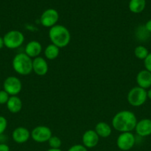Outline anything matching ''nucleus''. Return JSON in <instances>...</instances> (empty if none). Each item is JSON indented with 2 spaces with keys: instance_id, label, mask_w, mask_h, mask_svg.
I'll return each mask as SVG.
<instances>
[{
  "instance_id": "4468645a",
  "label": "nucleus",
  "mask_w": 151,
  "mask_h": 151,
  "mask_svg": "<svg viewBox=\"0 0 151 151\" xmlns=\"http://www.w3.org/2000/svg\"><path fill=\"white\" fill-rule=\"evenodd\" d=\"M136 82L138 86L144 89L151 88V72L146 69L141 70L136 75Z\"/></svg>"
},
{
  "instance_id": "dca6fc26",
  "label": "nucleus",
  "mask_w": 151,
  "mask_h": 151,
  "mask_svg": "<svg viewBox=\"0 0 151 151\" xmlns=\"http://www.w3.org/2000/svg\"><path fill=\"white\" fill-rule=\"evenodd\" d=\"M7 109L12 114H17L22 109V101L18 96H10L6 103Z\"/></svg>"
},
{
  "instance_id": "f257e3e1",
  "label": "nucleus",
  "mask_w": 151,
  "mask_h": 151,
  "mask_svg": "<svg viewBox=\"0 0 151 151\" xmlns=\"http://www.w3.org/2000/svg\"><path fill=\"white\" fill-rule=\"evenodd\" d=\"M137 118L130 111L124 110L115 114L112 119L113 128L121 133L132 132L137 124Z\"/></svg>"
},
{
  "instance_id": "393cba45",
  "label": "nucleus",
  "mask_w": 151,
  "mask_h": 151,
  "mask_svg": "<svg viewBox=\"0 0 151 151\" xmlns=\"http://www.w3.org/2000/svg\"><path fill=\"white\" fill-rule=\"evenodd\" d=\"M68 151H88L87 147H84L83 145H74L71 146Z\"/></svg>"
},
{
  "instance_id": "aec40b11",
  "label": "nucleus",
  "mask_w": 151,
  "mask_h": 151,
  "mask_svg": "<svg viewBox=\"0 0 151 151\" xmlns=\"http://www.w3.org/2000/svg\"><path fill=\"white\" fill-rule=\"evenodd\" d=\"M149 51L145 47L142 45H139L135 48L134 55L139 60H144L147 56L149 55Z\"/></svg>"
},
{
  "instance_id": "6ab92c4d",
  "label": "nucleus",
  "mask_w": 151,
  "mask_h": 151,
  "mask_svg": "<svg viewBox=\"0 0 151 151\" xmlns=\"http://www.w3.org/2000/svg\"><path fill=\"white\" fill-rule=\"evenodd\" d=\"M59 50L60 49L54 44H49L44 50V56L48 60H55L59 56Z\"/></svg>"
},
{
  "instance_id": "6e6552de",
  "label": "nucleus",
  "mask_w": 151,
  "mask_h": 151,
  "mask_svg": "<svg viewBox=\"0 0 151 151\" xmlns=\"http://www.w3.org/2000/svg\"><path fill=\"white\" fill-rule=\"evenodd\" d=\"M136 144V138L132 132L121 133L116 140L117 147L121 150L127 151L133 148Z\"/></svg>"
},
{
  "instance_id": "2eb2a0df",
  "label": "nucleus",
  "mask_w": 151,
  "mask_h": 151,
  "mask_svg": "<svg viewBox=\"0 0 151 151\" xmlns=\"http://www.w3.org/2000/svg\"><path fill=\"white\" fill-rule=\"evenodd\" d=\"M42 51V46L38 41H30L27 44L25 53L31 58L38 57Z\"/></svg>"
},
{
  "instance_id": "b1692460",
  "label": "nucleus",
  "mask_w": 151,
  "mask_h": 151,
  "mask_svg": "<svg viewBox=\"0 0 151 151\" xmlns=\"http://www.w3.org/2000/svg\"><path fill=\"white\" fill-rule=\"evenodd\" d=\"M144 65L145 69L151 72V52H150L146 58L144 60Z\"/></svg>"
},
{
  "instance_id": "423d86ee",
  "label": "nucleus",
  "mask_w": 151,
  "mask_h": 151,
  "mask_svg": "<svg viewBox=\"0 0 151 151\" xmlns=\"http://www.w3.org/2000/svg\"><path fill=\"white\" fill-rule=\"evenodd\" d=\"M4 90L10 96H17L22 89V83L17 77L9 76L3 83Z\"/></svg>"
},
{
  "instance_id": "412c9836",
  "label": "nucleus",
  "mask_w": 151,
  "mask_h": 151,
  "mask_svg": "<svg viewBox=\"0 0 151 151\" xmlns=\"http://www.w3.org/2000/svg\"><path fill=\"white\" fill-rule=\"evenodd\" d=\"M48 144L50 148H55V149H59L62 146V140L60 138L56 136H52L48 140Z\"/></svg>"
},
{
  "instance_id": "5701e85b",
  "label": "nucleus",
  "mask_w": 151,
  "mask_h": 151,
  "mask_svg": "<svg viewBox=\"0 0 151 151\" xmlns=\"http://www.w3.org/2000/svg\"><path fill=\"white\" fill-rule=\"evenodd\" d=\"M10 96L4 90L0 91V105L6 104Z\"/></svg>"
},
{
  "instance_id": "2f4dec72",
  "label": "nucleus",
  "mask_w": 151,
  "mask_h": 151,
  "mask_svg": "<svg viewBox=\"0 0 151 151\" xmlns=\"http://www.w3.org/2000/svg\"><path fill=\"white\" fill-rule=\"evenodd\" d=\"M0 91H1V86H0Z\"/></svg>"
},
{
  "instance_id": "4be33fe9",
  "label": "nucleus",
  "mask_w": 151,
  "mask_h": 151,
  "mask_svg": "<svg viewBox=\"0 0 151 151\" xmlns=\"http://www.w3.org/2000/svg\"><path fill=\"white\" fill-rule=\"evenodd\" d=\"M7 127V120L4 116H0V136L3 135Z\"/></svg>"
},
{
  "instance_id": "c756f323",
  "label": "nucleus",
  "mask_w": 151,
  "mask_h": 151,
  "mask_svg": "<svg viewBox=\"0 0 151 151\" xmlns=\"http://www.w3.org/2000/svg\"><path fill=\"white\" fill-rule=\"evenodd\" d=\"M47 151H62V150H60V148L59 149H55V148H50L49 150H47Z\"/></svg>"
},
{
  "instance_id": "ddd939ff",
  "label": "nucleus",
  "mask_w": 151,
  "mask_h": 151,
  "mask_svg": "<svg viewBox=\"0 0 151 151\" xmlns=\"http://www.w3.org/2000/svg\"><path fill=\"white\" fill-rule=\"evenodd\" d=\"M136 134L142 137L151 135V119H142L138 121L135 128Z\"/></svg>"
},
{
  "instance_id": "cd10ccee",
  "label": "nucleus",
  "mask_w": 151,
  "mask_h": 151,
  "mask_svg": "<svg viewBox=\"0 0 151 151\" xmlns=\"http://www.w3.org/2000/svg\"><path fill=\"white\" fill-rule=\"evenodd\" d=\"M4 47V41H3V38L0 37V50L3 48Z\"/></svg>"
},
{
  "instance_id": "bb28decb",
  "label": "nucleus",
  "mask_w": 151,
  "mask_h": 151,
  "mask_svg": "<svg viewBox=\"0 0 151 151\" xmlns=\"http://www.w3.org/2000/svg\"><path fill=\"white\" fill-rule=\"evenodd\" d=\"M144 27L148 32L151 33V19H150V20H148L146 22V24L144 25Z\"/></svg>"
},
{
  "instance_id": "20e7f679",
  "label": "nucleus",
  "mask_w": 151,
  "mask_h": 151,
  "mask_svg": "<svg viewBox=\"0 0 151 151\" xmlns=\"http://www.w3.org/2000/svg\"><path fill=\"white\" fill-rule=\"evenodd\" d=\"M127 102L133 107H139L144 104L147 99V92L146 89L136 86L132 88L127 94Z\"/></svg>"
},
{
  "instance_id": "39448f33",
  "label": "nucleus",
  "mask_w": 151,
  "mask_h": 151,
  "mask_svg": "<svg viewBox=\"0 0 151 151\" xmlns=\"http://www.w3.org/2000/svg\"><path fill=\"white\" fill-rule=\"evenodd\" d=\"M4 47L10 50L19 48L25 41L23 33L19 30H10L7 32L3 37Z\"/></svg>"
},
{
  "instance_id": "7c9ffc66",
  "label": "nucleus",
  "mask_w": 151,
  "mask_h": 151,
  "mask_svg": "<svg viewBox=\"0 0 151 151\" xmlns=\"http://www.w3.org/2000/svg\"><path fill=\"white\" fill-rule=\"evenodd\" d=\"M0 29H1V24H0Z\"/></svg>"
},
{
  "instance_id": "f03ea898",
  "label": "nucleus",
  "mask_w": 151,
  "mask_h": 151,
  "mask_svg": "<svg viewBox=\"0 0 151 151\" xmlns=\"http://www.w3.org/2000/svg\"><path fill=\"white\" fill-rule=\"evenodd\" d=\"M48 36L51 44H54L59 49L67 47L70 44L71 35L67 27L61 24H56L50 28Z\"/></svg>"
},
{
  "instance_id": "1a4fd4ad",
  "label": "nucleus",
  "mask_w": 151,
  "mask_h": 151,
  "mask_svg": "<svg viewBox=\"0 0 151 151\" xmlns=\"http://www.w3.org/2000/svg\"><path fill=\"white\" fill-rule=\"evenodd\" d=\"M59 19V14L56 10L49 8L44 10L40 17V22L44 27H52L57 24Z\"/></svg>"
},
{
  "instance_id": "a211bd4d",
  "label": "nucleus",
  "mask_w": 151,
  "mask_h": 151,
  "mask_svg": "<svg viewBox=\"0 0 151 151\" xmlns=\"http://www.w3.org/2000/svg\"><path fill=\"white\" fill-rule=\"evenodd\" d=\"M146 7V0H130L128 4L129 10L133 13H140Z\"/></svg>"
},
{
  "instance_id": "7ed1b4c3",
  "label": "nucleus",
  "mask_w": 151,
  "mask_h": 151,
  "mask_svg": "<svg viewBox=\"0 0 151 151\" xmlns=\"http://www.w3.org/2000/svg\"><path fill=\"white\" fill-rule=\"evenodd\" d=\"M12 66L17 74L28 75L33 72V59L25 52L18 53L13 58Z\"/></svg>"
},
{
  "instance_id": "c85d7f7f",
  "label": "nucleus",
  "mask_w": 151,
  "mask_h": 151,
  "mask_svg": "<svg viewBox=\"0 0 151 151\" xmlns=\"http://www.w3.org/2000/svg\"><path fill=\"white\" fill-rule=\"evenodd\" d=\"M147 98H149L151 100V88H150L149 90L147 91Z\"/></svg>"
},
{
  "instance_id": "f8f14e48",
  "label": "nucleus",
  "mask_w": 151,
  "mask_h": 151,
  "mask_svg": "<svg viewBox=\"0 0 151 151\" xmlns=\"http://www.w3.org/2000/svg\"><path fill=\"white\" fill-rule=\"evenodd\" d=\"M48 64L44 58L38 57L33 59V71L38 76H44L48 72Z\"/></svg>"
},
{
  "instance_id": "9d476101",
  "label": "nucleus",
  "mask_w": 151,
  "mask_h": 151,
  "mask_svg": "<svg viewBox=\"0 0 151 151\" xmlns=\"http://www.w3.org/2000/svg\"><path fill=\"white\" fill-rule=\"evenodd\" d=\"M99 142V137L94 130H87L82 136L83 145L85 147L93 148L95 147Z\"/></svg>"
},
{
  "instance_id": "9b49d317",
  "label": "nucleus",
  "mask_w": 151,
  "mask_h": 151,
  "mask_svg": "<svg viewBox=\"0 0 151 151\" xmlns=\"http://www.w3.org/2000/svg\"><path fill=\"white\" fill-rule=\"evenodd\" d=\"M12 138L15 142L18 144H23L27 142L30 138V132L25 127H18L13 130L12 133Z\"/></svg>"
},
{
  "instance_id": "0eeeda50",
  "label": "nucleus",
  "mask_w": 151,
  "mask_h": 151,
  "mask_svg": "<svg viewBox=\"0 0 151 151\" xmlns=\"http://www.w3.org/2000/svg\"><path fill=\"white\" fill-rule=\"evenodd\" d=\"M52 131L50 128L44 125H39L34 128L30 132V137L33 140L38 143H44L48 142L52 137Z\"/></svg>"
},
{
  "instance_id": "f3484780",
  "label": "nucleus",
  "mask_w": 151,
  "mask_h": 151,
  "mask_svg": "<svg viewBox=\"0 0 151 151\" xmlns=\"http://www.w3.org/2000/svg\"><path fill=\"white\" fill-rule=\"evenodd\" d=\"M95 131L99 137L107 138L112 134V128L110 125L105 122H98L95 127Z\"/></svg>"
},
{
  "instance_id": "a878e982",
  "label": "nucleus",
  "mask_w": 151,
  "mask_h": 151,
  "mask_svg": "<svg viewBox=\"0 0 151 151\" xmlns=\"http://www.w3.org/2000/svg\"><path fill=\"white\" fill-rule=\"evenodd\" d=\"M0 151H10V147L5 143H0Z\"/></svg>"
}]
</instances>
